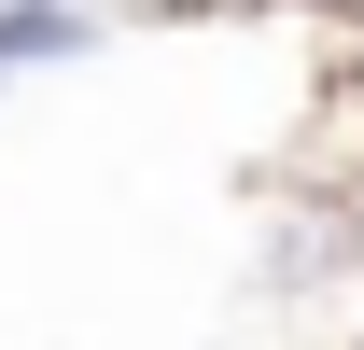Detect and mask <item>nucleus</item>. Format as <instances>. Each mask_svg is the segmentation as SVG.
<instances>
[{"mask_svg": "<svg viewBox=\"0 0 364 350\" xmlns=\"http://www.w3.org/2000/svg\"><path fill=\"white\" fill-rule=\"evenodd\" d=\"M85 43H98L85 0H0V70H70Z\"/></svg>", "mask_w": 364, "mask_h": 350, "instance_id": "1", "label": "nucleus"}, {"mask_svg": "<svg viewBox=\"0 0 364 350\" xmlns=\"http://www.w3.org/2000/svg\"><path fill=\"white\" fill-rule=\"evenodd\" d=\"M238 14H364V0H238Z\"/></svg>", "mask_w": 364, "mask_h": 350, "instance_id": "2", "label": "nucleus"}, {"mask_svg": "<svg viewBox=\"0 0 364 350\" xmlns=\"http://www.w3.org/2000/svg\"><path fill=\"white\" fill-rule=\"evenodd\" d=\"M336 350H364V322H350V336H336Z\"/></svg>", "mask_w": 364, "mask_h": 350, "instance_id": "3", "label": "nucleus"}, {"mask_svg": "<svg viewBox=\"0 0 364 350\" xmlns=\"http://www.w3.org/2000/svg\"><path fill=\"white\" fill-rule=\"evenodd\" d=\"M350 211H364V182H350Z\"/></svg>", "mask_w": 364, "mask_h": 350, "instance_id": "4", "label": "nucleus"}, {"mask_svg": "<svg viewBox=\"0 0 364 350\" xmlns=\"http://www.w3.org/2000/svg\"><path fill=\"white\" fill-rule=\"evenodd\" d=\"M0 85H14V70H0Z\"/></svg>", "mask_w": 364, "mask_h": 350, "instance_id": "5", "label": "nucleus"}]
</instances>
